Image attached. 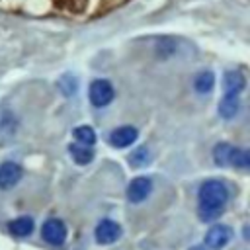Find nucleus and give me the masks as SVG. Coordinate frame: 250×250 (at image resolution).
Wrapping results in <instances>:
<instances>
[{
  "instance_id": "nucleus-1",
  "label": "nucleus",
  "mask_w": 250,
  "mask_h": 250,
  "mask_svg": "<svg viewBox=\"0 0 250 250\" xmlns=\"http://www.w3.org/2000/svg\"><path fill=\"white\" fill-rule=\"evenodd\" d=\"M199 199V217L201 221H215L225 211L229 201V188L221 180H205L197 191Z\"/></svg>"
},
{
  "instance_id": "nucleus-2",
  "label": "nucleus",
  "mask_w": 250,
  "mask_h": 250,
  "mask_svg": "<svg viewBox=\"0 0 250 250\" xmlns=\"http://www.w3.org/2000/svg\"><path fill=\"white\" fill-rule=\"evenodd\" d=\"M113 96H115L113 84L105 78H96L88 86V98L94 107H105L107 104H111Z\"/></svg>"
},
{
  "instance_id": "nucleus-3",
  "label": "nucleus",
  "mask_w": 250,
  "mask_h": 250,
  "mask_svg": "<svg viewBox=\"0 0 250 250\" xmlns=\"http://www.w3.org/2000/svg\"><path fill=\"white\" fill-rule=\"evenodd\" d=\"M246 88V76L242 70H227L223 76V98H240Z\"/></svg>"
},
{
  "instance_id": "nucleus-4",
  "label": "nucleus",
  "mask_w": 250,
  "mask_h": 250,
  "mask_svg": "<svg viewBox=\"0 0 250 250\" xmlns=\"http://www.w3.org/2000/svg\"><path fill=\"white\" fill-rule=\"evenodd\" d=\"M41 234L49 244L59 246L66 238V225L61 219H47L41 227Z\"/></svg>"
},
{
  "instance_id": "nucleus-5",
  "label": "nucleus",
  "mask_w": 250,
  "mask_h": 250,
  "mask_svg": "<svg viewBox=\"0 0 250 250\" xmlns=\"http://www.w3.org/2000/svg\"><path fill=\"white\" fill-rule=\"evenodd\" d=\"M232 230L227 225H213L205 234V248L207 250H221L230 240Z\"/></svg>"
},
{
  "instance_id": "nucleus-6",
  "label": "nucleus",
  "mask_w": 250,
  "mask_h": 250,
  "mask_svg": "<svg viewBox=\"0 0 250 250\" xmlns=\"http://www.w3.org/2000/svg\"><path fill=\"white\" fill-rule=\"evenodd\" d=\"M150 189H152V182L146 176H137L127 186V199L131 203H141V201H145L148 197Z\"/></svg>"
},
{
  "instance_id": "nucleus-7",
  "label": "nucleus",
  "mask_w": 250,
  "mask_h": 250,
  "mask_svg": "<svg viewBox=\"0 0 250 250\" xmlns=\"http://www.w3.org/2000/svg\"><path fill=\"white\" fill-rule=\"evenodd\" d=\"M137 137H139V131L133 125H121L109 133V145L115 148H125V146L133 145L137 141Z\"/></svg>"
},
{
  "instance_id": "nucleus-8",
  "label": "nucleus",
  "mask_w": 250,
  "mask_h": 250,
  "mask_svg": "<svg viewBox=\"0 0 250 250\" xmlns=\"http://www.w3.org/2000/svg\"><path fill=\"white\" fill-rule=\"evenodd\" d=\"M94 234H96V240L100 244H111L121 236V227L111 219H104L98 223Z\"/></svg>"
},
{
  "instance_id": "nucleus-9",
  "label": "nucleus",
  "mask_w": 250,
  "mask_h": 250,
  "mask_svg": "<svg viewBox=\"0 0 250 250\" xmlns=\"http://www.w3.org/2000/svg\"><path fill=\"white\" fill-rule=\"evenodd\" d=\"M23 176V170L16 162H2L0 164V189H10L14 188Z\"/></svg>"
},
{
  "instance_id": "nucleus-10",
  "label": "nucleus",
  "mask_w": 250,
  "mask_h": 250,
  "mask_svg": "<svg viewBox=\"0 0 250 250\" xmlns=\"http://www.w3.org/2000/svg\"><path fill=\"white\" fill-rule=\"evenodd\" d=\"M8 230L14 234V236H27L33 232V219L23 215V217H18L14 219L10 225H8Z\"/></svg>"
},
{
  "instance_id": "nucleus-11",
  "label": "nucleus",
  "mask_w": 250,
  "mask_h": 250,
  "mask_svg": "<svg viewBox=\"0 0 250 250\" xmlns=\"http://www.w3.org/2000/svg\"><path fill=\"white\" fill-rule=\"evenodd\" d=\"M215 86V74L211 70H203L193 78V88L197 94H209Z\"/></svg>"
},
{
  "instance_id": "nucleus-12",
  "label": "nucleus",
  "mask_w": 250,
  "mask_h": 250,
  "mask_svg": "<svg viewBox=\"0 0 250 250\" xmlns=\"http://www.w3.org/2000/svg\"><path fill=\"white\" fill-rule=\"evenodd\" d=\"M68 152L72 156V160L76 164H90L92 158H94V152L90 146H84V145H78V143H72L68 146Z\"/></svg>"
},
{
  "instance_id": "nucleus-13",
  "label": "nucleus",
  "mask_w": 250,
  "mask_h": 250,
  "mask_svg": "<svg viewBox=\"0 0 250 250\" xmlns=\"http://www.w3.org/2000/svg\"><path fill=\"white\" fill-rule=\"evenodd\" d=\"M72 137L76 139L78 145H84V146L96 145V139H98L96 131H94L90 125H80V127H76V129L72 131Z\"/></svg>"
},
{
  "instance_id": "nucleus-14",
  "label": "nucleus",
  "mask_w": 250,
  "mask_h": 250,
  "mask_svg": "<svg viewBox=\"0 0 250 250\" xmlns=\"http://www.w3.org/2000/svg\"><path fill=\"white\" fill-rule=\"evenodd\" d=\"M240 109V98H223L219 104V115L223 119H232Z\"/></svg>"
},
{
  "instance_id": "nucleus-15",
  "label": "nucleus",
  "mask_w": 250,
  "mask_h": 250,
  "mask_svg": "<svg viewBox=\"0 0 250 250\" xmlns=\"http://www.w3.org/2000/svg\"><path fill=\"white\" fill-rule=\"evenodd\" d=\"M248 164H250V154H248V150L232 146V148H230V154H229V166H234V168H242V170H246V168H248Z\"/></svg>"
},
{
  "instance_id": "nucleus-16",
  "label": "nucleus",
  "mask_w": 250,
  "mask_h": 250,
  "mask_svg": "<svg viewBox=\"0 0 250 250\" xmlns=\"http://www.w3.org/2000/svg\"><path fill=\"white\" fill-rule=\"evenodd\" d=\"M148 162H150V152H148L146 146H141V148H137V150H133V152L129 154V164H131L133 168H143V166H146Z\"/></svg>"
},
{
  "instance_id": "nucleus-17",
  "label": "nucleus",
  "mask_w": 250,
  "mask_h": 250,
  "mask_svg": "<svg viewBox=\"0 0 250 250\" xmlns=\"http://www.w3.org/2000/svg\"><path fill=\"white\" fill-rule=\"evenodd\" d=\"M230 145L227 143H219L215 148H213V156H215V164L219 166H229V154H230Z\"/></svg>"
},
{
  "instance_id": "nucleus-18",
  "label": "nucleus",
  "mask_w": 250,
  "mask_h": 250,
  "mask_svg": "<svg viewBox=\"0 0 250 250\" xmlns=\"http://www.w3.org/2000/svg\"><path fill=\"white\" fill-rule=\"evenodd\" d=\"M59 86H61V90H62L66 96H72L74 90H76V80H74L72 76H62L61 82H59Z\"/></svg>"
},
{
  "instance_id": "nucleus-19",
  "label": "nucleus",
  "mask_w": 250,
  "mask_h": 250,
  "mask_svg": "<svg viewBox=\"0 0 250 250\" xmlns=\"http://www.w3.org/2000/svg\"><path fill=\"white\" fill-rule=\"evenodd\" d=\"M189 250H207V248H205V246H191Z\"/></svg>"
}]
</instances>
